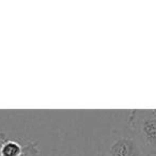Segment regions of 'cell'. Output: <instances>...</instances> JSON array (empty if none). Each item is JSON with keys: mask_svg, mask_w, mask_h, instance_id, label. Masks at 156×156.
<instances>
[{"mask_svg": "<svg viewBox=\"0 0 156 156\" xmlns=\"http://www.w3.org/2000/svg\"><path fill=\"white\" fill-rule=\"evenodd\" d=\"M136 134L126 126L113 129L104 145L103 156H151Z\"/></svg>", "mask_w": 156, "mask_h": 156, "instance_id": "cell-1", "label": "cell"}, {"mask_svg": "<svg viewBox=\"0 0 156 156\" xmlns=\"http://www.w3.org/2000/svg\"><path fill=\"white\" fill-rule=\"evenodd\" d=\"M129 127L151 154L156 153V115L153 110H133L127 119Z\"/></svg>", "mask_w": 156, "mask_h": 156, "instance_id": "cell-2", "label": "cell"}, {"mask_svg": "<svg viewBox=\"0 0 156 156\" xmlns=\"http://www.w3.org/2000/svg\"><path fill=\"white\" fill-rule=\"evenodd\" d=\"M40 149L37 143L32 141L23 142V140L9 137L0 132V156H26L28 154L37 155Z\"/></svg>", "mask_w": 156, "mask_h": 156, "instance_id": "cell-3", "label": "cell"}, {"mask_svg": "<svg viewBox=\"0 0 156 156\" xmlns=\"http://www.w3.org/2000/svg\"><path fill=\"white\" fill-rule=\"evenodd\" d=\"M153 111H154V115H156V109H155V110H153Z\"/></svg>", "mask_w": 156, "mask_h": 156, "instance_id": "cell-4", "label": "cell"}]
</instances>
